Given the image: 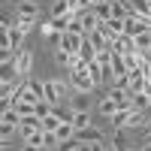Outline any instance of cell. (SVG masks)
<instances>
[{"label": "cell", "mask_w": 151, "mask_h": 151, "mask_svg": "<svg viewBox=\"0 0 151 151\" xmlns=\"http://www.w3.org/2000/svg\"><path fill=\"white\" fill-rule=\"evenodd\" d=\"M70 85H73V91H82V94H91L97 82L91 79V73H88V67H76L70 70Z\"/></svg>", "instance_id": "1"}, {"label": "cell", "mask_w": 151, "mask_h": 151, "mask_svg": "<svg viewBox=\"0 0 151 151\" xmlns=\"http://www.w3.org/2000/svg\"><path fill=\"white\" fill-rule=\"evenodd\" d=\"M76 139L82 145H97V142H106V133L91 124V127H85V130H76Z\"/></svg>", "instance_id": "2"}, {"label": "cell", "mask_w": 151, "mask_h": 151, "mask_svg": "<svg viewBox=\"0 0 151 151\" xmlns=\"http://www.w3.org/2000/svg\"><path fill=\"white\" fill-rule=\"evenodd\" d=\"M42 130V118L40 115H24L21 121H18V133L27 139V136H33V133H40Z\"/></svg>", "instance_id": "3"}, {"label": "cell", "mask_w": 151, "mask_h": 151, "mask_svg": "<svg viewBox=\"0 0 151 151\" xmlns=\"http://www.w3.org/2000/svg\"><path fill=\"white\" fill-rule=\"evenodd\" d=\"M82 45H85V33H73V30H67L64 36H60V48H67V52H73V55H79Z\"/></svg>", "instance_id": "4"}, {"label": "cell", "mask_w": 151, "mask_h": 151, "mask_svg": "<svg viewBox=\"0 0 151 151\" xmlns=\"http://www.w3.org/2000/svg\"><path fill=\"white\" fill-rule=\"evenodd\" d=\"M64 91H67V85L60 82V79H52V82H45V100H48L52 106H58V103H60Z\"/></svg>", "instance_id": "5"}, {"label": "cell", "mask_w": 151, "mask_h": 151, "mask_svg": "<svg viewBox=\"0 0 151 151\" xmlns=\"http://www.w3.org/2000/svg\"><path fill=\"white\" fill-rule=\"evenodd\" d=\"M112 52L115 55H130V52H136V45H133V36H127V33H121V36H115L112 40Z\"/></svg>", "instance_id": "6"}, {"label": "cell", "mask_w": 151, "mask_h": 151, "mask_svg": "<svg viewBox=\"0 0 151 151\" xmlns=\"http://www.w3.org/2000/svg\"><path fill=\"white\" fill-rule=\"evenodd\" d=\"M130 118H133V109H118L115 115L109 118V124H112V130H127L130 127Z\"/></svg>", "instance_id": "7"}, {"label": "cell", "mask_w": 151, "mask_h": 151, "mask_svg": "<svg viewBox=\"0 0 151 151\" xmlns=\"http://www.w3.org/2000/svg\"><path fill=\"white\" fill-rule=\"evenodd\" d=\"M18 79H21V73L15 67V60L12 64H0V85H15Z\"/></svg>", "instance_id": "8"}, {"label": "cell", "mask_w": 151, "mask_h": 151, "mask_svg": "<svg viewBox=\"0 0 151 151\" xmlns=\"http://www.w3.org/2000/svg\"><path fill=\"white\" fill-rule=\"evenodd\" d=\"M88 40H91V45L97 48V52H100V48H109V45H112V40H109L106 30H103V21H100V27H97V30L88 33Z\"/></svg>", "instance_id": "9"}, {"label": "cell", "mask_w": 151, "mask_h": 151, "mask_svg": "<svg viewBox=\"0 0 151 151\" xmlns=\"http://www.w3.org/2000/svg\"><path fill=\"white\" fill-rule=\"evenodd\" d=\"M15 12L18 15H27V18H40V3H36V0H18Z\"/></svg>", "instance_id": "10"}, {"label": "cell", "mask_w": 151, "mask_h": 151, "mask_svg": "<svg viewBox=\"0 0 151 151\" xmlns=\"http://www.w3.org/2000/svg\"><path fill=\"white\" fill-rule=\"evenodd\" d=\"M103 30H106L109 40L121 36V33H124V18H109V21H103Z\"/></svg>", "instance_id": "11"}, {"label": "cell", "mask_w": 151, "mask_h": 151, "mask_svg": "<svg viewBox=\"0 0 151 151\" xmlns=\"http://www.w3.org/2000/svg\"><path fill=\"white\" fill-rule=\"evenodd\" d=\"M79 60H82L85 67H88V64H94V60H97V48L91 45V40H88V36H85V45L79 48Z\"/></svg>", "instance_id": "12"}, {"label": "cell", "mask_w": 151, "mask_h": 151, "mask_svg": "<svg viewBox=\"0 0 151 151\" xmlns=\"http://www.w3.org/2000/svg\"><path fill=\"white\" fill-rule=\"evenodd\" d=\"M15 67H18V73H21V76H27V73L33 70V55L21 48V52H18V60H15Z\"/></svg>", "instance_id": "13"}, {"label": "cell", "mask_w": 151, "mask_h": 151, "mask_svg": "<svg viewBox=\"0 0 151 151\" xmlns=\"http://www.w3.org/2000/svg\"><path fill=\"white\" fill-rule=\"evenodd\" d=\"M130 109L148 112V109H151V97H148V94H130Z\"/></svg>", "instance_id": "14"}, {"label": "cell", "mask_w": 151, "mask_h": 151, "mask_svg": "<svg viewBox=\"0 0 151 151\" xmlns=\"http://www.w3.org/2000/svg\"><path fill=\"white\" fill-rule=\"evenodd\" d=\"M118 109H121V106H118V100H112L109 94H106V97H100V115H106V118H112V115H115Z\"/></svg>", "instance_id": "15"}, {"label": "cell", "mask_w": 151, "mask_h": 151, "mask_svg": "<svg viewBox=\"0 0 151 151\" xmlns=\"http://www.w3.org/2000/svg\"><path fill=\"white\" fill-rule=\"evenodd\" d=\"M73 60H76L73 52H67V48H55V64H58V67H67V70H70Z\"/></svg>", "instance_id": "16"}, {"label": "cell", "mask_w": 151, "mask_h": 151, "mask_svg": "<svg viewBox=\"0 0 151 151\" xmlns=\"http://www.w3.org/2000/svg\"><path fill=\"white\" fill-rule=\"evenodd\" d=\"M55 133H58V142H70V139H76V127H73V121H64Z\"/></svg>", "instance_id": "17"}, {"label": "cell", "mask_w": 151, "mask_h": 151, "mask_svg": "<svg viewBox=\"0 0 151 151\" xmlns=\"http://www.w3.org/2000/svg\"><path fill=\"white\" fill-rule=\"evenodd\" d=\"M70 121H73L76 130H85V127H91V112H73Z\"/></svg>", "instance_id": "18"}, {"label": "cell", "mask_w": 151, "mask_h": 151, "mask_svg": "<svg viewBox=\"0 0 151 151\" xmlns=\"http://www.w3.org/2000/svg\"><path fill=\"white\" fill-rule=\"evenodd\" d=\"M133 45H136V52L148 55V48H151V30H145V33H139V36H133Z\"/></svg>", "instance_id": "19"}, {"label": "cell", "mask_w": 151, "mask_h": 151, "mask_svg": "<svg viewBox=\"0 0 151 151\" xmlns=\"http://www.w3.org/2000/svg\"><path fill=\"white\" fill-rule=\"evenodd\" d=\"M94 9V15L100 18V21H109L112 18V0H103V3H97V6H91Z\"/></svg>", "instance_id": "20"}, {"label": "cell", "mask_w": 151, "mask_h": 151, "mask_svg": "<svg viewBox=\"0 0 151 151\" xmlns=\"http://www.w3.org/2000/svg\"><path fill=\"white\" fill-rule=\"evenodd\" d=\"M12 27H18V30H24V33H30V30L36 27V18H27V15H15Z\"/></svg>", "instance_id": "21"}, {"label": "cell", "mask_w": 151, "mask_h": 151, "mask_svg": "<svg viewBox=\"0 0 151 151\" xmlns=\"http://www.w3.org/2000/svg\"><path fill=\"white\" fill-rule=\"evenodd\" d=\"M112 151H130V145H127V136H124V130H115V136H112Z\"/></svg>", "instance_id": "22"}, {"label": "cell", "mask_w": 151, "mask_h": 151, "mask_svg": "<svg viewBox=\"0 0 151 151\" xmlns=\"http://www.w3.org/2000/svg\"><path fill=\"white\" fill-rule=\"evenodd\" d=\"M130 12H139V15H151V0H130Z\"/></svg>", "instance_id": "23"}, {"label": "cell", "mask_w": 151, "mask_h": 151, "mask_svg": "<svg viewBox=\"0 0 151 151\" xmlns=\"http://www.w3.org/2000/svg\"><path fill=\"white\" fill-rule=\"evenodd\" d=\"M60 124H64V118L52 112V115H45V118H42V130H52V133H55V130L60 127Z\"/></svg>", "instance_id": "24"}, {"label": "cell", "mask_w": 151, "mask_h": 151, "mask_svg": "<svg viewBox=\"0 0 151 151\" xmlns=\"http://www.w3.org/2000/svg\"><path fill=\"white\" fill-rule=\"evenodd\" d=\"M73 112H88V94L76 91V97H73Z\"/></svg>", "instance_id": "25"}, {"label": "cell", "mask_w": 151, "mask_h": 151, "mask_svg": "<svg viewBox=\"0 0 151 151\" xmlns=\"http://www.w3.org/2000/svg\"><path fill=\"white\" fill-rule=\"evenodd\" d=\"M52 15H73L70 12V0H55L52 3Z\"/></svg>", "instance_id": "26"}, {"label": "cell", "mask_w": 151, "mask_h": 151, "mask_svg": "<svg viewBox=\"0 0 151 151\" xmlns=\"http://www.w3.org/2000/svg\"><path fill=\"white\" fill-rule=\"evenodd\" d=\"M85 9H91L88 0H70V12H73V15H79V12H85Z\"/></svg>", "instance_id": "27"}, {"label": "cell", "mask_w": 151, "mask_h": 151, "mask_svg": "<svg viewBox=\"0 0 151 151\" xmlns=\"http://www.w3.org/2000/svg\"><path fill=\"white\" fill-rule=\"evenodd\" d=\"M60 36H64V33H45V40H48V45H60Z\"/></svg>", "instance_id": "28"}, {"label": "cell", "mask_w": 151, "mask_h": 151, "mask_svg": "<svg viewBox=\"0 0 151 151\" xmlns=\"http://www.w3.org/2000/svg\"><path fill=\"white\" fill-rule=\"evenodd\" d=\"M21 151H45V148H42V145H33V142H24Z\"/></svg>", "instance_id": "29"}, {"label": "cell", "mask_w": 151, "mask_h": 151, "mask_svg": "<svg viewBox=\"0 0 151 151\" xmlns=\"http://www.w3.org/2000/svg\"><path fill=\"white\" fill-rule=\"evenodd\" d=\"M94 151H112V145H106V142H97V145H91Z\"/></svg>", "instance_id": "30"}, {"label": "cell", "mask_w": 151, "mask_h": 151, "mask_svg": "<svg viewBox=\"0 0 151 151\" xmlns=\"http://www.w3.org/2000/svg\"><path fill=\"white\" fill-rule=\"evenodd\" d=\"M145 136H151V121H148V124H145Z\"/></svg>", "instance_id": "31"}, {"label": "cell", "mask_w": 151, "mask_h": 151, "mask_svg": "<svg viewBox=\"0 0 151 151\" xmlns=\"http://www.w3.org/2000/svg\"><path fill=\"white\" fill-rule=\"evenodd\" d=\"M88 3H91V6H97V3H103V0H88Z\"/></svg>", "instance_id": "32"}, {"label": "cell", "mask_w": 151, "mask_h": 151, "mask_svg": "<svg viewBox=\"0 0 151 151\" xmlns=\"http://www.w3.org/2000/svg\"><path fill=\"white\" fill-rule=\"evenodd\" d=\"M130 151H142V148H130Z\"/></svg>", "instance_id": "33"}]
</instances>
